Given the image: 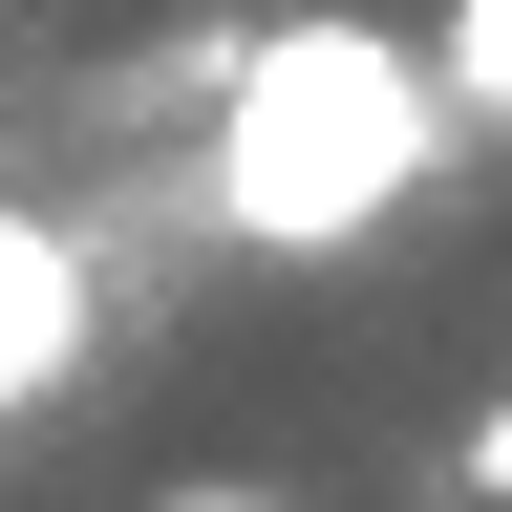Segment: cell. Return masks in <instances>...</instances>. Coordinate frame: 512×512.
I'll list each match as a JSON object with an SVG mask.
<instances>
[{"label":"cell","mask_w":512,"mask_h":512,"mask_svg":"<svg viewBox=\"0 0 512 512\" xmlns=\"http://www.w3.org/2000/svg\"><path fill=\"white\" fill-rule=\"evenodd\" d=\"M86 342H107L86 235H64V214H0V427H22V406H64V384H86Z\"/></svg>","instance_id":"obj_2"},{"label":"cell","mask_w":512,"mask_h":512,"mask_svg":"<svg viewBox=\"0 0 512 512\" xmlns=\"http://www.w3.org/2000/svg\"><path fill=\"white\" fill-rule=\"evenodd\" d=\"M448 64L384 43V22H256L214 43V150H192V192H214L235 256H363L384 214H427L448 171Z\"/></svg>","instance_id":"obj_1"},{"label":"cell","mask_w":512,"mask_h":512,"mask_svg":"<svg viewBox=\"0 0 512 512\" xmlns=\"http://www.w3.org/2000/svg\"><path fill=\"white\" fill-rule=\"evenodd\" d=\"M427 64H448V107H470V128H512V0H448Z\"/></svg>","instance_id":"obj_3"},{"label":"cell","mask_w":512,"mask_h":512,"mask_svg":"<svg viewBox=\"0 0 512 512\" xmlns=\"http://www.w3.org/2000/svg\"><path fill=\"white\" fill-rule=\"evenodd\" d=\"M150 512H278V491H256V470H192V491H150Z\"/></svg>","instance_id":"obj_4"},{"label":"cell","mask_w":512,"mask_h":512,"mask_svg":"<svg viewBox=\"0 0 512 512\" xmlns=\"http://www.w3.org/2000/svg\"><path fill=\"white\" fill-rule=\"evenodd\" d=\"M470 491H512V406H491V427H470Z\"/></svg>","instance_id":"obj_5"}]
</instances>
